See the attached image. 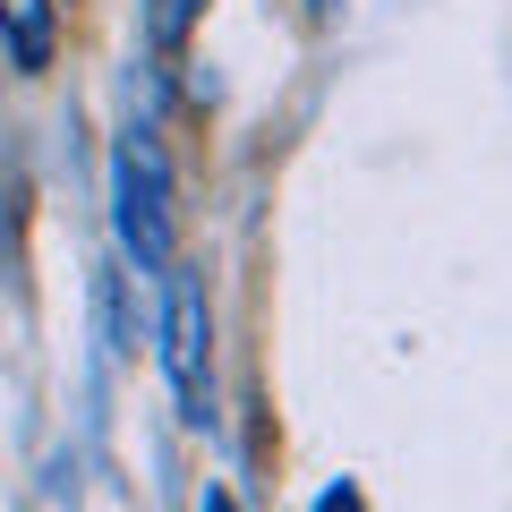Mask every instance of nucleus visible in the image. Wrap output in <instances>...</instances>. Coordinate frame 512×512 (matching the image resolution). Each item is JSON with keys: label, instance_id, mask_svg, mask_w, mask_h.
I'll return each instance as SVG.
<instances>
[{"label": "nucleus", "instance_id": "nucleus-1", "mask_svg": "<svg viewBox=\"0 0 512 512\" xmlns=\"http://www.w3.org/2000/svg\"><path fill=\"white\" fill-rule=\"evenodd\" d=\"M111 231H120V256L137 274H163L171 265V163L154 146V128H128L120 146H111Z\"/></svg>", "mask_w": 512, "mask_h": 512}, {"label": "nucleus", "instance_id": "nucleus-2", "mask_svg": "<svg viewBox=\"0 0 512 512\" xmlns=\"http://www.w3.org/2000/svg\"><path fill=\"white\" fill-rule=\"evenodd\" d=\"M214 316H205V282L188 265H163V376L180 393V419L188 427H214Z\"/></svg>", "mask_w": 512, "mask_h": 512}, {"label": "nucleus", "instance_id": "nucleus-3", "mask_svg": "<svg viewBox=\"0 0 512 512\" xmlns=\"http://www.w3.org/2000/svg\"><path fill=\"white\" fill-rule=\"evenodd\" d=\"M0 52L18 77H43L60 52V9L52 0H0Z\"/></svg>", "mask_w": 512, "mask_h": 512}, {"label": "nucleus", "instance_id": "nucleus-4", "mask_svg": "<svg viewBox=\"0 0 512 512\" xmlns=\"http://www.w3.org/2000/svg\"><path fill=\"white\" fill-rule=\"evenodd\" d=\"M197 18H205V0H146V43L154 52H180L197 35Z\"/></svg>", "mask_w": 512, "mask_h": 512}, {"label": "nucleus", "instance_id": "nucleus-5", "mask_svg": "<svg viewBox=\"0 0 512 512\" xmlns=\"http://www.w3.org/2000/svg\"><path fill=\"white\" fill-rule=\"evenodd\" d=\"M94 325H103V350H128V308H120V274H94Z\"/></svg>", "mask_w": 512, "mask_h": 512}]
</instances>
